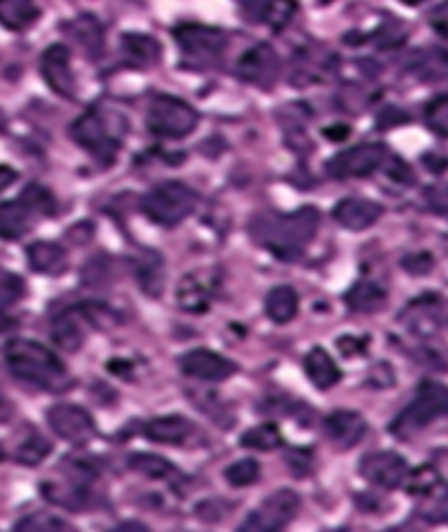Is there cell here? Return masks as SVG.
Returning a JSON list of instances; mask_svg holds the SVG:
<instances>
[{
	"label": "cell",
	"instance_id": "ac0fdd59",
	"mask_svg": "<svg viewBox=\"0 0 448 532\" xmlns=\"http://www.w3.org/2000/svg\"><path fill=\"white\" fill-rule=\"evenodd\" d=\"M324 427H326V434H329V439L334 441L336 446H341V449H350V446H355L367 432V425H365V420H362V415L353 413V410H336V413H331L329 417H326Z\"/></svg>",
	"mask_w": 448,
	"mask_h": 532
},
{
	"label": "cell",
	"instance_id": "1f68e13d",
	"mask_svg": "<svg viewBox=\"0 0 448 532\" xmlns=\"http://www.w3.org/2000/svg\"><path fill=\"white\" fill-rule=\"evenodd\" d=\"M281 444H283L281 429H278L276 425H259V427L250 429V432L242 434V439H240V446H245V449H254V451H274Z\"/></svg>",
	"mask_w": 448,
	"mask_h": 532
},
{
	"label": "cell",
	"instance_id": "5b68a950",
	"mask_svg": "<svg viewBox=\"0 0 448 532\" xmlns=\"http://www.w3.org/2000/svg\"><path fill=\"white\" fill-rule=\"evenodd\" d=\"M70 135L82 149H87L101 166H111L115 161L120 139L113 132L108 118L101 113V108H94V111L84 113L82 118H77L75 123H72Z\"/></svg>",
	"mask_w": 448,
	"mask_h": 532
},
{
	"label": "cell",
	"instance_id": "9c48e42d",
	"mask_svg": "<svg viewBox=\"0 0 448 532\" xmlns=\"http://www.w3.org/2000/svg\"><path fill=\"white\" fill-rule=\"evenodd\" d=\"M235 75L242 82L252 84L259 89H271L281 75V60L269 44H254L250 51H245L238 60Z\"/></svg>",
	"mask_w": 448,
	"mask_h": 532
},
{
	"label": "cell",
	"instance_id": "277c9868",
	"mask_svg": "<svg viewBox=\"0 0 448 532\" xmlns=\"http://www.w3.org/2000/svg\"><path fill=\"white\" fill-rule=\"evenodd\" d=\"M444 415H448V386L425 382L417 389L413 403L393 420L391 432L396 434V437L408 439Z\"/></svg>",
	"mask_w": 448,
	"mask_h": 532
},
{
	"label": "cell",
	"instance_id": "b9f144b4",
	"mask_svg": "<svg viewBox=\"0 0 448 532\" xmlns=\"http://www.w3.org/2000/svg\"><path fill=\"white\" fill-rule=\"evenodd\" d=\"M429 22H432L434 32L441 34V36H448V0H446V3H441L439 8H434L432 17H429Z\"/></svg>",
	"mask_w": 448,
	"mask_h": 532
},
{
	"label": "cell",
	"instance_id": "bcb514c9",
	"mask_svg": "<svg viewBox=\"0 0 448 532\" xmlns=\"http://www.w3.org/2000/svg\"><path fill=\"white\" fill-rule=\"evenodd\" d=\"M326 135H329V137H345V135H348V130H345V128H341V130H326Z\"/></svg>",
	"mask_w": 448,
	"mask_h": 532
},
{
	"label": "cell",
	"instance_id": "8fae6325",
	"mask_svg": "<svg viewBox=\"0 0 448 532\" xmlns=\"http://www.w3.org/2000/svg\"><path fill=\"white\" fill-rule=\"evenodd\" d=\"M46 420L53 432H56L60 439L70 441V444H87V441H92L96 434L92 415H89L84 408H80V405H70V403L53 405V408L46 413Z\"/></svg>",
	"mask_w": 448,
	"mask_h": 532
},
{
	"label": "cell",
	"instance_id": "8d00e7d4",
	"mask_svg": "<svg viewBox=\"0 0 448 532\" xmlns=\"http://www.w3.org/2000/svg\"><path fill=\"white\" fill-rule=\"evenodd\" d=\"M15 532H68L65 525L53 516H44V513H34V516L22 518L15 525Z\"/></svg>",
	"mask_w": 448,
	"mask_h": 532
},
{
	"label": "cell",
	"instance_id": "484cf974",
	"mask_svg": "<svg viewBox=\"0 0 448 532\" xmlns=\"http://www.w3.org/2000/svg\"><path fill=\"white\" fill-rule=\"evenodd\" d=\"M39 20L34 0H0V24L10 32H24Z\"/></svg>",
	"mask_w": 448,
	"mask_h": 532
},
{
	"label": "cell",
	"instance_id": "c3c4849f",
	"mask_svg": "<svg viewBox=\"0 0 448 532\" xmlns=\"http://www.w3.org/2000/svg\"><path fill=\"white\" fill-rule=\"evenodd\" d=\"M3 458H5V451H3V449H0V461H3Z\"/></svg>",
	"mask_w": 448,
	"mask_h": 532
},
{
	"label": "cell",
	"instance_id": "d590c367",
	"mask_svg": "<svg viewBox=\"0 0 448 532\" xmlns=\"http://www.w3.org/2000/svg\"><path fill=\"white\" fill-rule=\"evenodd\" d=\"M425 118L429 128L437 132V135L448 137V94L437 96V99L427 106Z\"/></svg>",
	"mask_w": 448,
	"mask_h": 532
},
{
	"label": "cell",
	"instance_id": "4dcf8cb0",
	"mask_svg": "<svg viewBox=\"0 0 448 532\" xmlns=\"http://www.w3.org/2000/svg\"><path fill=\"white\" fill-rule=\"evenodd\" d=\"M130 468L135 473L149 477V480H178V468L166 458L154 456V453H132Z\"/></svg>",
	"mask_w": 448,
	"mask_h": 532
},
{
	"label": "cell",
	"instance_id": "6da1fadb",
	"mask_svg": "<svg viewBox=\"0 0 448 532\" xmlns=\"http://www.w3.org/2000/svg\"><path fill=\"white\" fill-rule=\"evenodd\" d=\"M5 365L22 382L39 386L46 391L70 389L72 379L65 365L46 346L27 338H15L5 346Z\"/></svg>",
	"mask_w": 448,
	"mask_h": 532
},
{
	"label": "cell",
	"instance_id": "52a82bcc",
	"mask_svg": "<svg viewBox=\"0 0 448 532\" xmlns=\"http://www.w3.org/2000/svg\"><path fill=\"white\" fill-rule=\"evenodd\" d=\"M173 36L180 51L197 63H216L228 46L226 32L207 27V24H180V27H175Z\"/></svg>",
	"mask_w": 448,
	"mask_h": 532
},
{
	"label": "cell",
	"instance_id": "f546056e",
	"mask_svg": "<svg viewBox=\"0 0 448 532\" xmlns=\"http://www.w3.org/2000/svg\"><path fill=\"white\" fill-rule=\"evenodd\" d=\"M298 305V293L288 286H278L266 295V314H269V319H274L276 324H288L290 319H295Z\"/></svg>",
	"mask_w": 448,
	"mask_h": 532
},
{
	"label": "cell",
	"instance_id": "ffe728a7",
	"mask_svg": "<svg viewBox=\"0 0 448 532\" xmlns=\"http://www.w3.org/2000/svg\"><path fill=\"white\" fill-rule=\"evenodd\" d=\"M84 322H87V317H84L80 307L58 314L51 324V336L56 346L68 350V353L80 350L84 343Z\"/></svg>",
	"mask_w": 448,
	"mask_h": 532
},
{
	"label": "cell",
	"instance_id": "9a60e30c",
	"mask_svg": "<svg viewBox=\"0 0 448 532\" xmlns=\"http://www.w3.org/2000/svg\"><path fill=\"white\" fill-rule=\"evenodd\" d=\"M178 305L190 314H202L209 310L216 295V276L209 271H192L180 278L178 283Z\"/></svg>",
	"mask_w": 448,
	"mask_h": 532
},
{
	"label": "cell",
	"instance_id": "ab89813d",
	"mask_svg": "<svg viewBox=\"0 0 448 532\" xmlns=\"http://www.w3.org/2000/svg\"><path fill=\"white\" fill-rule=\"evenodd\" d=\"M425 202L434 214L448 221V187L446 185H432L425 190Z\"/></svg>",
	"mask_w": 448,
	"mask_h": 532
},
{
	"label": "cell",
	"instance_id": "7c38bea8",
	"mask_svg": "<svg viewBox=\"0 0 448 532\" xmlns=\"http://www.w3.org/2000/svg\"><path fill=\"white\" fill-rule=\"evenodd\" d=\"M41 75L48 87L53 89L63 99H75L77 96V82L75 72L70 65V48L63 44L48 46L41 56Z\"/></svg>",
	"mask_w": 448,
	"mask_h": 532
},
{
	"label": "cell",
	"instance_id": "7dc6e473",
	"mask_svg": "<svg viewBox=\"0 0 448 532\" xmlns=\"http://www.w3.org/2000/svg\"><path fill=\"white\" fill-rule=\"evenodd\" d=\"M401 3H405V5H420V3H425V0H401Z\"/></svg>",
	"mask_w": 448,
	"mask_h": 532
},
{
	"label": "cell",
	"instance_id": "cb8c5ba5",
	"mask_svg": "<svg viewBox=\"0 0 448 532\" xmlns=\"http://www.w3.org/2000/svg\"><path fill=\"white\" fill-rule=\"evenodd\" d=\"M29 266L39 274L46 276H60L65 269H68V255L58 243H46V240H39V243L29 245L27 250Z\"/></svg>",
	"mask_w": 448,
	"mask_h": 532
},
{
	"label": "cell",
	"instance_id": "e0dca14e",
	"mask_svg": "<svg viewBox=\"0 0 448 532\" xmlns=\"http://www.w3.org/2000/svg\"><path fill=\"white\" fill-rule=\"evenodd\" d=\"M384 214L381 204L372 202V199H360V197H348L343 202L336 204L334 219L341 223L348 231H365V228L374 226Z\"/></svg>",
	"mask_w": 448,
	"mask_h": 532
},
{
	"label": "cell",
	"instance_id": "f6af8a7d",
	"mask_svg": "<svg viewBox=\"0 0 448 532\" xmlns=\"http://www.w3.org/2000/svg\"><path fill=\"white\" fill-rule=\"evenodd\" d=\"M10 413H12L10 403H8V401H5V398H3V396H0V422H5V420H8V417H10Z\"/></svg>",
	"mask_w": 448,
	"mask_h": 532
},
{
	"label": "cell",
	"instance_id": "4fadbf2b",
	"mask_svg": "<svg viewBox=\"0 0 448 532\" xmlns=\"http://www.w3.org/2000/svg\"><path fill=\"white\" fill-rule=\"evenodd\" d=\"M360 473L367 482H372V485L384 489H396L408 480V463L393 451L369 453V456L362 458Z\"/></svg>",
	"mask_w": 448,
	"mask_h": 532
},
{
	"label": "cell",
	"instance_id": "ee69618b",
	"mask_svg": "<svg viewBox=\"0 0 448 532\" xmlns=\"http://www.w3.org/2000/svg\"><path fill=\"white\" fill-rule=\"evenodd\" d=\"M111 532H149L147 525H142V523H123V525H118V528L111 530Z\"/></svg>",
	"mask_w": 448,
	"mask_h": 532
},
{
	"label": "cell",
	"instance_id": "7402d4cb",
	"mask_svg": "<svg viewBox=\"0 0 448 532\" xmlns=\"http://www.w3.org/2000/svg\"><path fill=\"white\" fill-rule=\"evenodd\" d=\"M68 34L75 44H80L84 56L101 58L104 53V27L92 15H80L68 24Z\"/></svg>",
	"mask_w": 448,
	"mask_h": 532
},
{
	"label": "cell",
	"instance_id": "f1b7e54d",
	"mask_svg": "<svg viewBox=\"0 0 448 532\" xmlns=\"http://www.w3.org/2000/svg\"><path fill=\"white\" fill-rule=\"evenodd\" d=\"M345 302H348V307L353 312L372 314V312H377V310H381V307H384L386 293H384V288L377 286V283L360 281L348 290V295H345Z\"/></svg>",
	"mask_w": 448,
	"mask_h": 532
},
{
	"label": "cell",
	"instance_id": "d6a6232c",
	"mask_svg": "<svg viewBox=\"0 0 448 532\" xmlns=\"http://www.w3.org/2000/svg\"><path fill=\"white\" fill-rule=\"evenodd\" d=\"M48 453H51V444H48V441L41 437V434H29V437L24 439L20 446H17L15 458L22 465H39L48 456Z\"/></svg>",
	"mask_w": 448,
	"mask_h": 532
},
{
	"label": "cell",
	"instance_id": "e575fe53",
	"mask_svg": "<svg viewBox=\"0 0 448 532\" xmlns=\"http://www.w3.org/2000/svg\"><path fill=\"white\" fill-rule=\"evenodd\" d=\"M22 202L27 204V207L32 209L34 214H41V216H51L53 211H56V204H53L51 192L44 190L41 185H29L27 190L22 192Z\"/></svg>",
	"mask_w": 448,
	"mask_h": 532
},
{
	"label": "cell",
	"instance_id": "30bf717a",
	"mask_svg": "<svg viewBox=\"0 0 448 532\" xmlns=\"http://www.w3.org/2000/svg\"><path fill=\"white\" fill-rule=\"evenodd\" d=\"M386 163V147L384 144H357V147L343 151L331 159L329 173L334 178H367L377 173Z\"/></svg>",
	"mask_w": 448,
	"mask_h": 532
},
{
	"label": "cell",
	"instance_id": "2e32d148",
	"mask_svg": "<svg viewBox=\"0 0 448 532\" xmlns=\"http://www.w3.org/2000/svg\"><path fill=\"white\" fill-rule=\"evenodd\" d=\"M242 15L250 22L283 29L298 12V0H238Z\"/></svg>",
	"mask_w": 448,
	"mask_h": 532
},
{
	"label": "cell",
	"instance_id": "8992f818",
	"mask_svg": "<svg viewBox=\"0 0 448 532\" xmlns=\"http://www.w3.org/2000/svg\"><path fill=\"white\" fill-rule=\"evenodd\" d=\"M199 116L190 104L178 96H156L147 111V128L159 137H187L197 128Z\"/></svg>",
	"mask_w": 448,
	"mask_h": 532
},
{
	"label": "cell",
	"instance_id": "4316f807",
	"mask_svg": "<svg viewBox=\"0 0 448 532\" xmlns=\"http://www.w3.org/2000/svg\"><path fill=\"white\" fill-rule=\"evenodd\" d=\"M41 492H44L48 501L63 506V509H84L89 504L87 487L80 485L75 477L70 482H48V485L41 487Z\"/></svg>",
	"mask_w": 448,
	"mask_h": 532
},
{
	"label": "cell",
	"instance_id": "681fc988",
	"mask_svg": "<svg viewBox=\"0 0 448 532\" xmlns=\"http://www.w3.org/2000/svg\"><path fill=\"white\" fill-rule=\"evenodd\" d=\"M326 532H343V530H326Z\"/></svg>",
	"mask_w": 448,
	"mask_h": 532
},
{
	"label": "cell",
	"instance_id": "7a4b0ae2",
	"mask_svg": "<svg viewBox=\"0 0 448 532\" xmlns=\"http://www.w3.org/2000/svg\"><path fill=\"white\" fill-rule=\"evenodd\" d=\"M319 228V211L302 207L293 214L264 219L262 228L254 226V238L278 259H298L312 245Z\"/></svg>",
	"mask_w": 448,
	"mask_h": 532
},
{
	"label": "cell",
	"instance_id": "603a6c76",
	"mask_svg": "<svg viewBox=\"0 0 448 532\" xmlns=\"http://www.w3.org/2000/svg\"><path fill=\"white\" fill-rule=\"evenodd\" d=\"M34 226V211L17 199V202H0V238L20 240Z\"/></svg>",
	"mask_w": 448,
	"mask_h": 532
},
{
	"label": "cell",
	"instance_id": "836d02e7",
	"mask_svg": "<svg viewBox=\"0 0 448 532\" xmlns=\"http://www.w3.org/2000/svg\"><path fill=\"white\" fill-rule=\"evenodd\" d=\"M226 480L233 487H247L254 485L259 480V463L252 461V458H242V461L233 463L226 470Z\"/></svg>",
	"mask_w": 448,
	"mask_h": 532
},
{
	"label": "cell",
	"instance_id": "3957f363",
	"mask_svg": "<svg viewBox=\"0 0 448 532\" xmlns=\"http://www.w3.org/2000/svg\"><path fill=\"white\" fill-rule=\"evenodd\" d=\"M197 209V192L185 183H161L142 199V211L156 226L173 228Z\"/></svg>",
	"mask_w": 448,
	"mask_h": 532
},
{
	"label": "cell",
	"instance_id": "74e56055",
	"mask_svg": "<svg viewBox=\"0 0 448 532\" xmlns=\"http://www.w3.org/2000/svg\"><path fill=\"white\" fill-rule=\"evenodd\" d=\"M410 482H408V489L413 494H432L434 489H437L439 485V473L434 468H429V465H425V468L415 470L413 475H408Z\"/></svg>",
	"mask_w": 448,
	"mask_h": 532
},
{
	"label": "cell",
	"instance_id": "60d3db41",
	"mask_svg": "<svg viewBox=\"0 0 448 532\" xmlns=\"http://www.w3.org/2000/svg\"><path fill=\"white\" fill-rule=\"evenodd\" d=\"M22 293H24V286L20 278L8 274V271H0V302L20 300Z\"/></svg>",
	"mask_w": 448,
	"mask_h": 532
},
{
	"label": "cell",
	"instance_id": "d4e9b609",
	"mask_svg": "<svg viewBox=\"0 0 448 532\" xmlns=\"http://www.w3.org/2000/svg\"><path fill=\"white\" fill-rule=\"evenodd\" d=\"M305 372L319 389H331V386L341 382V370H338L336 362L331 360V355L324 348H314L307 353Z\"/></svg>",
	"mask_w": 448,
	"mask_h": 532
},
{
	"label": "cell",
	"instance_id": "d6986e66",
	"mask_svg": "<svg viewBox=\"0 0 448 532\" xmlns=\"http://www.w3.org/2000/svg\"><path fill=\"white\" fill-rule=\"evenodd\" d=\"M192 432H195V425L180 415L154 417V420H149L147 425H144V437L154 441V444H185V441L192 437Z\"/></svg>",
	"mask_w": 448,
	"mask_h": 532
},
{
	"label": "cell",
	"instance_id": "f35d334b",
	"mask_svg": "<svg viewBox=\"0 0 448 532\" xmlns=\"http://www.w3.org/2000/svg\"><path fill=\"white\" fill-rule=\"evenodd\" d=\"M422 516H425L429 523H448V489H444L441 494H434V497L427 501L425 509H422Z\"/></svg>",
	"mask_w": 448,
	"mask_h": 532
},
{
	"label": "cell",
	"instance_id": "7bdbcfd3",
	"mask_svg": "<svg viewBox=\"0 0 448 532\" xmlns=\"http://www.w3.org/2000/svg\"><path fill=\"white\" fill-rule=\"evenodd\" d=\"M15 178H17V173L12 171L10 166H0V192L8 190V187L15 183Z\"/></svg>",
	"mask_w": 448,
	"mask_h": 532
},
{
	"label": "cell",
	"instance_id": "44dd1931",
	"mask_svg": "<svg viewBox=\"0 0 448 532\" xmlns=\"http://www.w3.org/2000/svg\"><path fill=\"white\" fill-rule=\"evenodd\" d=\"M410 75L417 77L420 82L434 84L448 80V53L441 48H427V51H417L408 63Z\"/></svg>",
	"mask_w": 448,
	"mask_h": 532
},
{
	"label": "cell",
	"instance_id": "5bb4252c",
	"mask_svg": "<svg viewBox=\"0 0 448 532\" xmlns=\"http://www.w3.org/2000/svg\"><path fill=\"white\" fill-rule=\"evenodd\" d=\"M180 367H183L187 377L199 379V382H223V379L233 377L235 370H238L235 362H230L228 358H223V355L214 353V350H204V348L190 350V353L180 360Z\"/></svg>",
	"mask_w": 448,
	"mask_h": 532
},
{
	"label": "cell",
	"instance_id": "83f0119b",
	"mask_svg": "<svg viewBox=\"0 0 448 532\" xmlns=\"http://www.w3.org/2000/svg\"><path fill=\"white\" fill-rule=\"evenodd\" d=\"M123 53L127 63L144 68V65L156 63L161 58V46L154 36L147 34H125L123 36Z\"/></svg>",
	"mask_w": 448,
	"mask_h": 532
},
{
	"label": "cell",
	"instance_id": "ba28073f",
	"mask_svg": "<svg viewBox=\"0 0 448 532\" xmlns=\"http://www.w3.org/2000/svg\"><path fill=\"white\" fill-rule=\"evenodd\" d=\"M298 509V494H295L293 489H278L257 511L250 513V518L240 525L238 532H281L293 521Z\"/></svg>",
	"mask_w": 448,
	"mask_h": 532
}]
</instances>
